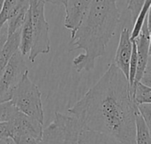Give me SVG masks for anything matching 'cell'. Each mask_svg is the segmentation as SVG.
Listing matches in <instances>:
<instances>
[{"instance_id": "6da1fadb", "label": "cell", "mask_w": 151, "mask_h": 144, "mask_svg": "<svg viewBox=\"0 0 151 144\" xmlns=\"http://www.w3.org/2000/svg\"><path fill=\"white\" fill-rule=\"evenodd\" d=\"M136 110L127 78L111 63L99 81L67 111L88 130L122 144H136Z\"/></svg>"}, {"instance_id": "7a4b0ae2", "label": "cell", "mask_w": 151, "mask_h": 144, "mask_svg": "<svg viewBox=\"0 0 151 144\" xmlns=\"http://www.w3.org/2000/svg\"><path fill=\"white\" fill-rule=\"evenodd\" d=\"M120 21L117 0H93L82 24L70 39V51L83 50L73 60L77 73L95 68L96 60L104 56Z\"/></svg>"}, {"instance_id": "3957f363", "label": "cell", "mask_w": 151, "mask_h": 144, "mask_svg": "<svg viewBox=\"0 0 151 144\" xmlns=\"http://www.w3.org/2000/svg\"><path fill=\"white\" fill-rule=\"evenodd\" d=\"M42 144H122L117 140L85 128L73 116L55 112L43 130Z\"/></svg>"}, {"instance_id": "277c9868", "label": "cell", "mask_w": 151, "mask_h": 144, "mask_svg": "<svg viewBox=\"0 0 151 144\" xmlns=\"http://www.w3.org/2000/svg\"><path fill=\"white\" fill-rule=\"evenodd\" d=\"M11 103L21 113L43 124L42 94L38 86L29 79L28 72L24 74L20 82L14 89Z\"/></svg>"}, {"instance_id": "5b68a950", "label": "cell", "mask_w": 151, "mask_h": 144, "mask_svg": "<svg viewBox=\"0 0 151 144\" xmlns=\"http://www.w3.org/2000/svg\"><path fill=\"white\" fill-rule=\"evenodd\" d=\"M30 9L33 24V44L28 55V59L34 63L41 54L50 51V25L45 19V1L30 0Z\"/></svg>"}, {"instance_id": "8992f818", "label": "cell", "mask_w": 151, "mask_h": 144, "mask_svg": "<svg viewBox=\"0 0 151 144\" xmlns=\"http://www.w3.org/2000/svg\"><path fill=\"white\" fill-rule=\"evenodd\" d=\"M27 72L24 56L18 50L12 57L0 77V104L11 101L14 89Z\"/></svg>"}, {"instance_id": "52a82bcc", "label": "cell", "mask_w": 151, "mask_h": 144, "mask_svg": "<svg viewBox=\"0 0 151 144\" xmlns=\"http://www.w3.org/2000/svg\"><path fill=\"white\" fill-rule=\"evenodd\" d=\"M9 122L12 127L11 138L12 140L21 138H34L39 141L42 140V124L38 120L18 111Z\"/></svg>"}, {"instance_id": "ba28073f", "label": "cell", "mask_w": 151, "mask_h": 144, "mask_svg": "<svg viewBox=\"0 0 151 144\" xmlns=\"http://www.w3.org/2000/svg\"><path fill=\"white\" fill-rule=\"evenodd\" d=\"M93 0H67L65 10V18L64 26L71 30V37L74 35L85 19Z\"/></svg>"}, {"instance_id": "9c48e42d", "label": "cell", "mask_w": 151, "mask_h": 144, "mask_svg": "<svg viewBox=\"0 0 151 144\" xmlns=\"http://www.w3.org/2000/svg\"><path fill=\"white\" fill-rule=\"evenodd\" d=\"M133 50V41L131 39V33L129 28L124 27L121 30L118 48L112 63L126 75L129 78V67L130 60Z\"/></svg>"}, {"instance_id": "30bf717a", "label": "cell", "mask_w": 151, "mask_h": 144, "mask_svg": "<svg viewBox=\"0 0 151 144\" xmlns=\"http://www.w3.org/2000/svg\"><path fill=\"white\" fill-rule=\"evenodd\" d=\"M134 42H135V44H136L137 55H138V66H137V73H136V77H135V81H134V84H135V83L140 82L143 73H145L147 64H148V60H149V58H150V51H149L150 30L148 28L146 21H145L142 28V31H141L139 36L134 40Z\"/></svg>"}, {"instance_id": "8fae6325", "label": "cell", "mask_w": 151, "mask_h": 144, "mask_svg": "<svg viewBox=\"0 0 151 144\" xmlns=\"http://www.w3.org/2000/svg\"><path fill=\"white\" fill-rule=\"evenodd\" d=\"M29 8L30 0H20L12 9L5 24L8 35L21 29L27 19Z\"/></svg>"}, {"instance_id": "7c38bea8", "label": "cell", "mask_w": 151, "mask_h": 144, "mask_svg": "<svg viewBox=\"0 0 151 144\" xmlns=\"http://www.w3.org/2000/svg\"><path fill=\"white\" fill-rule=\"evenodd\" d=\"M20 43V29L7 36V39L0 49V77L9 63L12 57L19 50Z\"/></svg>"}, {"instance_id": "4fadbf2b", "label": "cell", "mask_w": 151, "mask_h": 144, "mask_svg": "<svg viewBox=\"0 0 151 144\" xmlns=\"http://www.w3.org/2000/svg\"><path fill=\"white\" fill-rule=\"evenodd\" d=\"M33 44V24H32V16L31 9L29 8L27 19L20 29V43H19V51L25 57L29 55Z\"/></svg>"}, {"instance_id": "5bb4252c", "label": "cell", "mask_w": 151, "mask_h": 144, "mask_svg": "<svg viewBox=\"0 0 151 144\" xmlns=\"http://www.w3.org/2000/svg\"><path fill=\"white\" fill-rule=\"evenodd\" d=\"M135 124H136V144H151V135L140 114L138 108L135 112Z\"/></svg>"}, {"instance_id": "9a60e30c", "label": "cell", "mask_w": 151, "mask_h": 144, "mask_svg": "<svg viewBox=\"0 0 151 144\" xmlns=\"http://www.w3.org/2000/svg\"><path fill=\"white\" fill-rule=\"evenodd\" d=\"M131 92L136 105L144 104H151V88L143 85L142 82H138L134 85Z\"/></svg>"}, {"instance_id": "2e32d148", "label": "cell", "mask_w": 151, "mask_h": 144, "mask_svg": "<svg viewBox=\"0 0 151 144\" xmlns=\"http://www.w3.org/2000/svg\"><path fill=\"white\" fill-rule=\"evenodd\" d=\"M151 0H145V2H144L142 7L141 8L135 20L134 21V24L133 30L131 32V39H132V41H134L139 36V35H140V33L142 31V28L145 21H146L147 15H148Z\"/></svg>"}, {"instance_id": "e0dca14e", "label": "cell", "mask_w": 151, "mask_h": 144, "mask_svg": "<svg viewBox=\"0 0 151 144\" xmlns=\"http://www.w3.org/2000/svg\"><path fill=\"white\" fill-rule=\"evenodd\" d=\"M19 1L20 0H4V1L2 10L0 12V34H1L3 27L6 24V21L9 18L11 12Z\"/></svg>"}, {"instance_id": "ac0fdd59", "label": "cell", "mask_w": 151, "mask_h": 144, "mask_svg": "<svg viewBox=\"0 0 151 144\" xmlns=\"http://www.w3.org/2000/svg\"><path fill=\"white\" fill-rule=\"evenodd\" d=\"M17 112L18 110L13 106L11 101L0 104V123L10 121Z\"/></svg>"}, {"instance_id": "d6986e66", "label": "cell", "mask_w": 151, "mask_h": 144, "mask_svg": "<svg viewBox=\"0 0 151 144\" xmlns=\"http://www.w3.org/2000/svg\"><path fill=\"white\" fill-rule=\"evenodd\" d=\"M125 2L127 11L129 12L132 19L134 21L145 0H125Z\"/></svg>"}, {"instance_id": "ffe728a7", "label": "cell", "mask_w": 151, "mask_h": 144, "mask_svg": "<svg viewBox=\"0 0 151 144\" xmlns=\"http://www.w3.org/2000/svg\"><path fill=\"white\" fill-rule=\"evenodd\" d=\"M137 108L151 135V104H139L137 105Z\"/></svg>"}, {"instance_id": "44dd1931", "label": "cell", "mask_w": 151, "mask_h": 144, "mask_svg": "<svg viewBox=\"0 0 151 144\" xmlns=\"http://www.w3.org/2000/svg\"><path fill=\"white\" fill-rule=\"evenodd\" d=\"M11 136H12L11 123L9 121L0 123V141L5 138H11Z\"/></svg>"}, {"instance_id": "7402d4cb", "label": "cell", "mask_w": 151, "mask_h": 144, "mask_svg": "<svg viewBox=\"0 0 151 144\" xmlns=\"http://www.w3.org/2000/svg\"><path fill=\"white\" fill-rule=\"evenodd\" d=\"M15 144H42V141L34 138H21L18 140H13Z\"/></svg>"}, {"instance_id": "603a6c76", "label": "cell", "mask_w": 151, "mask_h": 144, "mask_svg": "<svg viewBox=\"0 0 151 144\" xmlns=\"http://www.w3.org/2000/svg\"><path fill=\"white\" fill-rule=\"evenodd\" d=\"M140 82H142L143 85L151 88V73H148V72H145L140 81Z\"/></svg>"}, {"instance_id": "cb8c5ba5", "label": "cell", "mask_w": 151, "mask_h": 144, "mask_svg": "<svg viewBox=\"0 0 151 144\" xmlns=\"http://www.w3.org/2000/svg\"><path fill=\"white\" fill-rule=\"evenodd\" d=\"M7 36H8V34H7V28L6 27L4 26L1 31V34H0V49L3 47V45L4 44L6 39H7Z\"/></svg>"}, {"instance_id": "d4e9b609", "label": "cell", "mask_w": 151, "mask_h": 144, "mask_svg": "<svg viewBox=\"0 0 151 144\" xmlns=\"http://www.w3.org/2000/svg\"><path fill=\"white\" fill-rule=\"evenodd\" d=\"M45 3H50L52 4H57V5H65L67 0H44Z\"/></svg>"}, {"instance_id": "484cf974", "label": "cell", "mask_w": 151, "mask_h": 144, "mask_svg": "<svg viewBox=\"0 0 151 144\" xmlns=\"http://www.w3.org/2000/svg\"><path fill=\"white\" fill-rule=\"evenodd\" d=\"M146 22H147V26H148V28L149 30L151 31V5L150 7V10H149V12H148V15H147V19H146Z\"/></svg>"}, {"instance_id": "4316f807", "label": "cell", "mask_w": 151, "mask_h": 144, "mask_svg": "<svg viewBox=\"0 0 151 144\" xmlns=\"http://www.w3.org/2000/svg\"><path fill=\"white\" fill-rule=\"evenodd\" d=\"M0 144H15L12 138H5L0 141Z\"/></svg>"}, {"instance_id": "83f0119b", "label": "cell", "mask_w": 151, "mask_h": 144, "mask_svg": "<svg viewBox=\"0 0 151 144\" xmlns=\"http://www.w3.org/2000/svg\"><path fill=\"white\" fill-rule=\"evenodd\" d=\"M145 72L151 73V56L149 58V60H148V64H147V67H146Z\"/></svg>"}, {"instance_id": "f1b7e54d", "label": "cell", "mask_w": 151, "mask_h": 144, "mask_svg": "<svg viewBox=\"0 0 151 144\" xmlns=\"http://www.w3.org/2000/svg\"><path fill=\"white\" fill-rule=\"evenodd\" d=\"M149 51H150V57L151 56V31H150V46H149Z\"/></svg>"}, {"instance_id": "f546056e", "label": "cell", "mask_w": 151, "mask_h": 144, "mask_svg": "<svg viewBox=\"0 0 151 144\" xmlns=\"http://www.w3.org/2000/svg\"><path fill=\"white\" fill-rule=\"evenodd\" d=\"M4 1V0H0V12H1V10H2V7H3Z\"/></svg>"}]
</instances>
